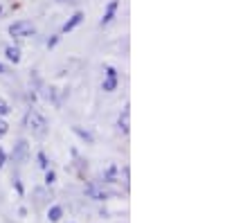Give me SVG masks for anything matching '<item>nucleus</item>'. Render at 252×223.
<instances>
[{
  "label": "nucleus",
  "instance_id": "39448f33",
  "mask_svg": "<svg viewBox=\"0 0 252 223\" xmlns=\"http://www.w3.org/2000/svg\"><path fill=\"white\" fill-rule=\"evenodd\" d=\"M117 9H120V0H108L104 14H101V21H99V27H108L110 23L115 21L117 16Z\"/></svg>",
  "mask_w": 252,
  "mask_h": 223
},
{
  "label": "nucleus",
  "instance_id": "4be33fe9",
  "mask_svg": "<svg viewBox=\"0 0 252 223\" xmlns=\"http://www.w3.org/2000/svg\"><path fill=\"white\" fill-rule=\"evenodd\" d=\"M104 77H120V72H117L115 65H104Z\"/></svg>",
  "mask_w": 252,
  "mask_h": 223
},
{
  "label": "nucleus",
  "instance_id": "f03ea898",
  "mask_svg": "<svg viewBox=\"0 0 252 223\" xmlns=\"http://www.w3.org/2000/svg\"><path fill=\"white\" fill-rule=\"evenodd\" d=\"M7 34H9L14 41H27V38L36 36V25L32 21L21 18V21H14L9 27H7Z\"/></svg>",
  "mask_w": 252,
  "mask_h": 223
},
{
  "label": "nucleus",
  "instance_id": "423d86ee",
  "mask_svg": "<svg viewBox=\"0 0 252 223\" xmlns=\"http://www.w3.org/2000/svg\"><path fill=\"white\" fill-rule=\"evenodd\" d=\"M117 131L124 135H128V131H131V106L128 104H124L122 113L117 115Z\"/></svg>",
  "mask_w": 252,
  "mask_h": 223
},
{
  "label": "nucleus",
  "instance_id": "393cba45",
  "mask_svg": "<svg viewBox=\"0 0 252 223\" xmlns=\"http://www.w3.org/2000/svg\"><path fill=\"white\" fill-rule=\"evenodd\" d=\"M0 74H7V68L2 64H0Z\"/></svg>",
  "mask_w": 252,
  "mask_h": 223
},
{
  "label": "nucleus",
  "instance_id": "9d476101",
  "mask_svg": "<svg viewBox=\"0 0 252 223\" xmlns=\"http://www.w3.org/2000/svg\"><path fill=\"white\" fill-rule=\"evenodd\" d=\"M5 59L9 64L18 65L23 61V52H21V45L16 43V45H5Z\"/></svg>",
  "mask_w": 252,
  "mask_h": 223
},
{
  "label": "nucleus",
  "instance_id": "7ed1b4c3",
  "mask_svg": "<svg viewBox=\"0 0 252 223\" xmlns=\"http://www.w3.org/2000/svg\"><path fill=\"white\" fill-rule=\"evenodd\" d=\"M84 194H86L88 198H93V201H108V198H110V191L104 190V183H99V181L86 183Z\"/></svg>",
  "mask_w": 252,
  "mask_h": 223
},
{
  "label": "nucleus",
  "instance_id": "aec40b11",
  "mask_svg": "<svg viewBox=\"0 0 252 223\" xmlns=\"http://www.w3.org/2000/svg\"><path fill=\"white\" fill-rule=\"evenodd\" d=\"M54 183H57V171H54V169H45V185L52 187Z\"/></svg>",
  "mask_w": 252,
  "mask_h": 223
},
{
  "label": "nucleus",
  "instance_id": "5701e85b",
  "mask_svg": "<svg viewBox=\"0 0 252 223\" xmlns=\"http://www.w3.org/2000/svg\"><path fill=\"white\" fill-rule=\"evenodd\" d=\"M7 162H9V156H7V151H5V149L0 147V169H2V167H5Z\"/></svg>",
  "mask_w": 252,
  "mask_h": 223
},
{
  "label": "nucleus",
  "instance_id": "a878e982",
  "mask_svg": "<svg viewBox=\"0 0 252 223\" xmlns=\"http://www.w3.org/2000/svg\"><path fill=\"white\" fill-rule=\"evenodd\" d=\"M2 14H5V9H2V5H0V16H2Z\"/></svg>",
  "mask_w": 252,
  "mask_h": 223
},
{
  "label": "nucleus",
  "instance_id": "b1692460",
  "mask_svg": "<svg viewBox=\"0 0 252 223\" xmlns=\"http://www.w3.org/2000/svg\"><path fill=\"white\" fill-rule=\"evenodd\" d=\"M18 217H27V207H21V210H18Z\"/></svg>",
  "mask_w": 252,
  "mask_h": 223
},
{
  "label": "nucleus",
  "instance_id": "6e6552de",
  "mask_svg": "<svg viewBox=\"0 0 252 223\" xmlns=\"http://www.w3.org/2000/svg\"><path fill=\"white\" fill-rule=\"evenodd\" d=\"M36 95L41 97L43 101H50V104H54L57 106V101H59V88H54V86H47L43 84L41 88L36 91Z\"/></svg>",
  "mask_w": 252,
  "mask_h": 223
},
{
  "label": "nucleus",
  "instance_id": "ddd939ff",
  "mask_svg": "<svg viewBox=\"0 0 252 223\" xmlns=\"http://www.w3.org/2000/svg\"><path fill=\"white\" fill-rule=\"evenodd\" d=\"M120 88V77H104L101 81V91L104 93H115Z\"/></svg>",
  "mask_w": 252,
  "mask_h": 223
},
{
  "label": "nucleus",
  "instance_id": "f3484780",
  "mask_svg": "<svg viewBox=\"0 0 252 223\" xmlns=\"http://www.w3.org/2000/svg\"><path fill=\"white\" fill-rule=\"evenodd\" d=\"M36 162H38V167H41L43 171L50 169V158H47L45 151H38V154H36Z\"/></svg>",
  "mask_w": 252,
  "mask_h": 223
},
{
  "label": "nucleus",
  "instance_id": "1a4fd4ad",
  "mask_svg": "<svg viewBox=\"0 0 252 223\" xmlns=\"http://www.w3.org/2000/svg\"><path fill=\"white\" fill-rule=\"evenodd\" d=\"M72 133L77 135L79 140L84 144H94V133L90 131V128H86V127H81V124H74L72 127Z\"/></svg>",
  "mask_w": 252,
  "mask_h": 223
},
{
  "label": "nucleus",
  "instance_id": "4468645a",
  "mask_svg": "<svg viewBox=\"0 0 252 223\" xmlns=\"http://www.w3.org/2000/svg\"><path fill=\"white\" fill-rule=\"evenodd\" d=\"M63 217V207L61 205H52L50 210H47V221L50 223H59Z\"/></svg>",
  "mask_w": 252,
  "mask_h": 223
},
{
  "label": "nucleus",
  "instance_id": "0eeeda50",
  "mask_svg": "<svg viewBox=\"0 0 252 223\" xmlns=\"http://www.w3.org/2000/svg\"><path fill=\"white\" fill-rule=\"evenodd\" d=\"M84 18H86V14H84V11H74L72 16H70L68 21H65V23H63V25H61V30H59V34H61V36H63V34H68V32H72V30H77V27L81 25V23H84Z\"/></svg>",
  "mask_w": 252,
  "mask_h": 223
},
{
  "label": "nucleus",
  "instance_id": "f8f14e48",
  "mask_svg": "<svg viewBox=\"0 0 252 223\" xmlns=\"http://www.w3.org/2000/svg\"><path fill=\"white\" fill-rule=\"evenodd\" d=\"M70 154H72V158H74V167H77L79 176H86V171H88V160H84V158H81V156H79V151H77V149H72Z\"/></svg>",
  "mask_w": 252,
  "mask_h": 223
},
{
  "label": "nucleus",
  "instance_id": "a211bd4d",
  "mask_svg": "<svg viewBox=\"0 0 252 223\" xmlns=\"http://www.w3.org/2000/svg\"><path fill=\"white\" fill-rule=\"evenodd\" d=\"M59 41H61V34L57 32V34H52V36L45 41V48H47V50H54V48L59 45Z\"/></svg>",
  "mask_w": 252,
  "mask_h": 223
},
{
  "label": "nucleus",
  "instance_id": "6ab92c4d",
  "mask_svg": "<svg viewBox=\"0 0 252 223\" xmlns=\"http://www.w3.org/2000/svg\"><path fill=\"white\" fill-rule=\"evenodd\" d=\"M11 113V104L7 99H2V97H0V117H7Z\"/></svg>",
  "mask_w": 252,
  "mask_h": 223
},
{
  "label": "nucleus",
  "instance_id": "20e7f679",
  "mask_svg": "<svg viewBox=\"0 0 252 223\" xmlns=\"http://www.w3.org/2000/svg\"><path fill=\"white\" fill-rule=\"evenodd\" d=\"M11 160H14L16 165H25L27 160H30V142L25 138L16 140L14 149H11Z\"/></svg>",
  "mask_w": 252,
  "mask_h": 223
},
{
  "label": "nucleus",
  "instance_id": "9b49d317",
  "mask_svg": "<svg viewBox=\"0 0 252 223\" xmlns=\"http://www.w3.org/2000/svg\"><path fill=\"white\" fill-rule=\"evenodd\" d=\"M117 165H110L106 167L104 171H101V181L99 183H106V185H113V183H117Z\"/></svg>",
  "mask_w": 252,
  "mask_h": 223
},
{
  "label": "nucleus",
  "instance_id": "412c9836",
  "mask_svg": "<svg viewBox=\"0 0 252 223\" xmlns=\"http://www.w3.org/2000/svg\"><path fill=\"white\" fill-rule=\"evenodd\" d=\"M7 133H9V122H7L5 117H0V140L5 138Z\"/></svg>",
  "mask_w": 252,
  "mask_h": 223
},
{
  "label": "nucleus",
  "instance_id": "f257e3e1",
  "mask_svg": "<svg viewBox=\"0 0 252 223\" xmlns=\"http://www.w3.org/2000/svg\"><path fill=\"white\" fill-rule=\"evenodd\" d=\"M23 127L27 128V131H32V135L38 140H43L47 135V131H50V122H47V117L43 115L41 111H36L34 106H27L25 115H23Z\"/></svg>",
  "mask_w": 252,
  "mask_h": 223
},
{
  "label": "nucleus",
  "instance_id": "dca6fc26",
  "mask_svg": "<svg viewBox=\"0 0 252 223\" xmlns=\"http://www.w3.org/2000/svg\"><path fill=\"white\" fill-rule=\"evenodd\" d=\"M11 185H14V190H16V194H18V196H23V194H25V187H23V181H21V176H18V171H14V174H11Z\"/></svg>",
  "mask_w": 252,
  "mask_h": 223
},
{
  "label": "nucleus",
  "instance_id": "2eb2a0df",
  "mask_svg": "<svg viewBox=\"0 0 252 223\" xmlns=\"http://www.w3.org/2000/svg\"><path fill=\"white\" fill-rule=\"evenodd\" d=\"M45 201H47V190L45 187H36L34 190V203L41 207V205H45Z\"/></svg>",
  "mask_w": 252,
  "mask_h": 223
}]
</instances>
